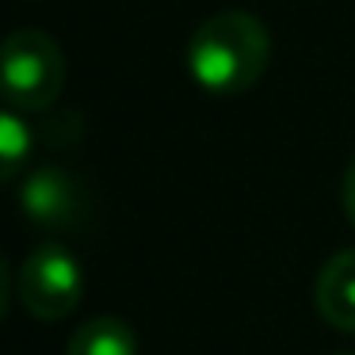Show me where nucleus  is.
Here are the masks:
<instances>
[{
	"mask_svg": "<svg viewBox=\"0 0 355 355\" xmlns=\"http://www.w3.org/2000/svg\"><path fill=\"white\" fill-rule=\"evenodd\" d=\"M271 62V35L252 12H218L202 19L187 42L195 85L214 96L248 92Z\"/></svg>",
	"mask_w": 355,
	"mask_h": 355,
	"instance_id": "1",
	"label": "nucleus"
},
{
	"mask_svg": "<svg viewBox=\"0 0 355 355\" xmlns=\"http://www.w3.org/2000/svg\"><path fill=\"white\" fill-rule=\"evenodd\" d=\"M27 153H31V130L24 123V111L8 107L0 115V172H4V180H16Z\"/></svg>",
	"mask_w": 355,
	"mask_h": 355,
	"instance_id": "7",
	"label": "nucleus"
},
{
	"mask_svg": "<svg viewBox=\"0 0 355 355\" xmlns=\"http://www.w3.org/2000/svg\"><path fill=\"white\" fill-rule=\"evenodd\" d=\"M344 355H352V352H344Z\"/></svg>",
	"mask_w": 355,
	"mask_h": 355,
	"instance_id": "9",
	"label": "nucleus"
},
{
	"mask_svg": "<svg viewBox=\"0 0 355 355\" xmlns=\"http://www.w3.org/2000/svg\"><path fill=\"white\" fill-rule=\"evenodd\" d=\"M4 100L12 111H46L65 88V54L46 31L19 27L4 39Z\"/></svg>",
	"mask_w": 355,
	"mask_h": 355,
	"instance_id": "2",
	"label": "nucleus"
},
{
	"mask_svg": "<svg viewBox=\"0 0 355 355\" xmlns=\"http://www.w3.org/2000/svg\"><path fill=\"white\" fill-rule=\"evenodd\" d=\"M344 210H347V222L355 225V157L344 172Z\"/></svg>",
	"mask_w": 355,
	"mask_h": 355,
	"instance_id": "8",
	"label": "nucleus"
},
{
	"mask_svg": "<svg viewBox=\"0 0 355 355\" xmlns=\"http://www.w3.org/2000/svg\"><path fill=\"white\" fill-rule=\"evenodd\" d=\"M317 313L340 332H355V248L336 252L321 268L313 286Z\"/></svg>",
	"mask_w": 355,
	"mask_h": 355,
	"instance_id": "5",
	"label": "nucleus"
},
{
	"mask_svg": "<svg viewBox=\"0 0 355 355\" xmlns=\"http://www.w3.org/2000/svg\"><path fill=\"white\" fill-rule=\"evenodd\" d=\"M19 207L35 225L62 230V225H73L80 214V187L62 168H35L19 187Z\"/></svg>",
	"mask_w": 355,
	"mask_h": 355,
	"instance_id": "4",
	"label": "nucleus"
},
{
	"mask_svg": "<svg viewBox=\"0 0 355 355\" xmlns=\"http://www.w3.org/2000/svg\"><path fill=\"white\" fill-rule=\"evenodd\" d=\"M19 306L39 321H62L85 298V271L65 245H39L16 275Z\"/></svg>",
	"mask_w": 355,
	"mask_h": 355,
	"instance_id": "3",
	"label": "nucleus"
},
{
	"mask_svg": "<svg viewBox=\"0 0 355 355\" xmlns=\"http://www.w3.org/2000/svg\"><path fill=\"white\" fill-rule=\"evenodd\" d=\"M65 355H138V336L119 317H92L73 332Z\"/></svg>",
	"mask_w": 355,
	"mask_h": 355,
	"instance_id": "6",
	"label": "nucleus"
}]
</instances>
